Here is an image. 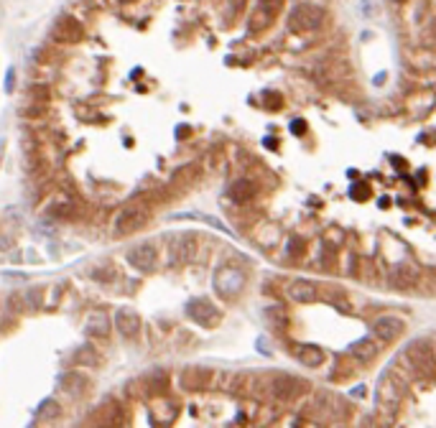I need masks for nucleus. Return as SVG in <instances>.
<instances>
[{"label":"nucleus","instance_id":"obj_29","mask_svg":"<svg viewBox=\"0 0 436 428\" xmlns=\"http://www.w3.org/2000/svg\"><path fill=\"white\" fill-rule=\"evenodd\" d=\"M352 194H355V199H367L370 197V186H367V184H360V186L352 189Z\"/></svg>","mask_w":436,"mask_h":428},{"label":"nucleus","instance_id":"obj_31","mask_svg":"<svg viewBox=\"0 0 436 428\" xmlns=\"http://www.w3.org/2000/svg\"><path fill=\"white\" fill-rule=\"evenodd\" d=\"M278 105H281V97H268V107H278Z\"/></svg>","mask_w":436,"mask_h":428},{"label":"nucleus","instance_id":"obj_26","mask_svg":"<svg viewBox=\"0 0 436 428\" xmlns=\"http://www.w3.org/2000/svg\"><path fill=\"white\" fill-rule=\"evenodd\" d=\"M77 357H80L77 362H82V365H97V359H100V355H97V352L89 347V344H85V347L77 352Z\"/></svg>","mask_w":436,"mask_h":428},{"label":"nucleus","instance_id":"obj_2","mask_svg":"<svg viewBox=\"0 0 436 428\" xmlns=\"http://www.w3.org/2000/svg\"><path fill=\"white\" fill-rule=\"evenodd\" d=\"M148 217H151V202H148V197L130 199L118 212V217H115V224H112L115 238H128V235L138 232L143 224L148 222Z\"/></svg>","mask_w":436,"mask_h":428},{"label":"nucleus","instance_id":"obj_11","mask_svg":"<svg viewBox=\"0 0 436 428\" xmlns=\"http://www.w3.org/2000/svg\"><path fill=\"white\" fill-rule=\"evenodd\" d=\"M199 179H202V168H199L197 163H189V166L179 168L174 174V179H171V191H189Z\"/></svg>","mask_w":436,"mask_h":428},{"label":"nucleus","instance_id":"obj_12","mask_svg":"<svg viewBox=\"0 0 436 428\" xmlns=\"http://www.w3.org/2000/svg\"><path fill=\"white\" fill-rule=\"evenodd\" d=\"M115 326H118V332L123 334L125 339H133V337H138V332H141V316L130 309H120L118 316H115Z\"/></svg>","mask_w":436,"mask_h":428},{"label":"nucleus","instance_id":"obj_5","mask_svg":"<svg viewBox=\"0 0 436 428\" xmlns=\"http://www.w3.org/2000/svg\"><path fill=\"white\" fill-rule=\"evenodd\" d=\"M306 382L299 377H288V375H278L270 380V395L276 400H296L299 395L306 393Z\"/></svg>","mask_w":436,"mask_h":428},{"label":"nucleus","instance_id":"obj_18","mask_svg":"<svg viewBox=\"0 0 436 428\" xmlns=\"http://www.w3.org/2000/svg\"><path fill=\"white\" fill-rule=\"evenodd\" d=\"M288 296L299 303H309L317 298V285L309 283V280H294V283L288 285Z\"/></svg>","mask_w":436,"mask_h":428},{"label":"nucleus","instance_id":"obj_17","mask_svg":"<svg viewBox=\"0 0 436 428\" xmlns=\"http://www.w3.org/2000/svg\"><path fill=\"white\" fill-rule=\"evenodd\" d=\"M255 184L250 181V179H238V181L232 184L230 191H227V197L235 202V204H245V202H250V199L255 197Z\"/></svg>","mask_w":436,"mask_h":428},{"label":"nucleus","instance_id":"obj_13","mask_svg":"<svg viewBox=\"0 0 436 428\" xmlns=\"http://www.w3.org/2000/svg\"><path fill=\"white\" fill-rule=\"evenodd\" d=\"M209 377H212V373L204 367H186L182 373V385L186 390H202L209 385Z\"/></svg>","mask_w":436,"mask_h":428},{"label":"nucleus","instance_id":"obj_8","mask_svg":"<svg viewBox=\"0 0 436 428\" xmlns=\"http://www.w3.org/2000/svg\"><path fill=\"white\" fill-rule=\"evenodd\" d=\"M186 314H189V319H194V321L202 326L220 324V309H217L212 301H207V298H194V301L186 306Z\"/></svg>","mask_w":436,"mask_h":428},{"label":"nucleus","instance_id":"obj_24","mask_svg":"<svg viewBox=\"0 0 436 428\" xmlns=\"http://www.w3.org/2000/svg\"><path fill=\"white\" fill-rule=\"evenodd\" d=\"M21 115H24V118H31V120L44 118V115H46V105L33 102V100H26V102L21 105Z\"/></svg>","mask_w":436,"mask_h":428},{"label":"nucleus","instance_id":"obj_25","mask_svg":"<svg viewBox=\"0 0 436 428\" xmlns=\"http://www.w3.org/2000/svg\"><path fill=\"white\" fill-rule=\"evenodd\" d=\"M62 416V405L56 403V400H44L39 408V418L41 420H54Z\"/></svg>","mask_w":436,"mask_h":428},{"label":"nucleus","instance_id":"obj_4","mask_svg":"<svg viewBox=\"0 0 436 428\" xmlns=\"http://www.w3.org/2000/svg\"><path fill=\"white\" fill-rule=\"evenodd\" d=\"M51 39L59 41V44H67V46H74V44H80L85 39V26L74 16L64 13V16L56 18L54 28H51Z\"/></svg>","mask_w":436,"mask_h":428},{"label":"nucleus","instance_id":"obj_16","mask_svg":"<svg viewBox=\"0 0 436 428\" xmlns=\"http://www.w3.org/2000/svg\"><path fill=\"white\" fill-rule=\"evenodd\" d=\"M378 352H381V344H378L375 339H367V337L365 339H357V341L349 344V355L357 357L360 362H370Z\"/></svg>","mask_w":436,"mask_h":428},{"label":"nucleus","instance_id":"obj_27","mask_svg":"<svg viewBox=\"0 0 436 428\" xmlns=\"http://www.w3.org/2000/svg\"><path fill=\"white\" fill-rule=\"evenodd\" d=\"M245 6H247V0H227V13H230V24L235 21V18L245 10Z\"/></svg>","mask_w":436,"mask_h":428},{"label":"nucleus","instance_id":"obj_6","mask_svg":"<svg viewBox=\"0 0 436 428\" xmlns=\"http://www.w3.org/2000/svg\"><path fill=\"white\" fill-rule=\"evenodd\" d=\"M281 6H284V0H258V8H255V13L250 16V21H247L250 33H258L263 31V28H268V26L276 21Z\"/></svg>","mask_w":436,"mask_h":428},{"label":"nucleus","instance_id":"obj_28","mask_svg":"<svg viewBox=\"0 0 436 428\" xmlns=\"http://www.w3.org/2000/svg\"><path fill=\"white\" fill-rule=\"evenodd\" d=\"M296 253V258H299V255H304V242L302 240H291V242H288V255H294Z\"/></svg>","mask_w":436,"mask_h":428},{"label":"nucleus","instance_id":"obj_9","mask_svg":"<svg viewBox=\"0 0 436 428\" xmlns=\"http://www.w3.org/2000/svg\"><path fill=\"white\" fill-rule=\"evenodd\" d=\"M128 262H130L135 270H141V273H151V270L156 268V262H159V250H156V245H151V242H143V245L133 247V250L128 253Z\"/></svg>","mask_w":436,"mask_h":428},{"label":"nucleus","instance_id":"obj_19","mask_svg":"<svg viewBox=\"0 0 436 428\" xmlns=\"http://www.w3.org/2000/svg\"><path fill=\"white\" fill-rule=\"evenodd\" d=\"M294 352H296V359L306 367H317L322 365V359H324V352H322L317 344H299Z\"/></svg>","mask_w":436,"mask_h":428},{"label":"nucleus","instance_id":"obj_7","mask_svg":"<svg viewBox=\"0 0 436 428\" xmlns=\"http://www.w3.org/2000/svg\"><path fill=\"white\" fill-rule=\"evenodd\" d=\"M214 288L225 298H235L245 288V276L235 268H223L217 273V278H214Z\"/></svg>","mask_w":436,"mask_h":428},{"label":"nucleus","instance_id":"obj_22","mask_svg":"<svg viewBox=\"0 0 436 428\" xmlns=\"http://www.w3.org/2000/svg\"><path fill=\"white\" fill-rule=\"evenodd\" d=\"M59 385H62V390H67V393H71V395H77V393H82V390H85V385H87V382H85V377H82L80 373H67L62 377V382H59Z\"/></svg>","mask_w":436,"mask_h":428},{"label":"nucleus","instance_id":"obj_10","mask_svg":"<svg viewBox=\"0 0 436 428\" xmlns=\"http://www.w3.org/2000/svg\"><path fill=\"white\" fill-rule=\"evenodd\" d=\"M406 329V321L396 314H388V316H378L373 321V332L381 341H396Z\"/></svg>","mask_w":436,"mask_h":428},{"label":"nucleus","instance_id":"obj_30","mask_svg":"<svg viewBox=\"0 0 436 428\" xmlns=\"http://www.w3.org/2000/svg\"><path fill=\"white\" fill-rule=\"evenodd\" d=\"M291 130H294V133H304V130H306V123H304V120H296V123H291Z\"/></svg>","mask_w":436,"mask_h":428},{"label":"nucleus","instance_id":"obj_32","mask_svg":"<svg viewBox=\"0 0 436 428\" xmlns=\"http://www.w3.org/2000/svg\"><path fill=\"white\" fill-rule=\"evenodd\" d=\"M120 6H128V3H133V0H118Z\"/></svg>","mask_w":436,"mask_h":428},{"label":"nucleus","instance_id":"obj_20","mask_svg":"<svg viewBox=\"0 0 436 428\" xmlns=\"http://www.w3.org/2000/svg\"><path fill=\"white\" fill-rule=\"evenodd\" d=\"M85 332H87V337H95V339H105V337L110 334V321H107V316H105V314H92V316L87 319V326H85Z\"/></svg>","mask_w":436,"mask_h":428},{"label":"nucleus","instance_id":"obj_23","mask_svg":"<svg viewBox=\"0 0 436 428\" xmlns=\"http://www.w3.org/2000/svg\"><path fill=\"white\" fill-rule=\"evenodd\" d=\"M26 100L49 105V100H51V89H49V84H31V87L26 89Z\"/></svg>","mask_w":436,"mask_h":428},{"label":"nucleus","instance_id":"obj_14","mask_svg":"<svg viewBox=\"0 0 436 428\" xmlns=\"http://www.w3.org/2000/svg\"><path fill=\"white\" fill-rule=\"evenodd\" d=\"M89 423H95V426H120V423H123V416H120L118 403H107L105 408H97V411L89 416Z\"/></svg>","mask_w":436,"mask_h":428},{"label":"nucleus","instance_id":"obj_21","mask_svg":"<svg viewBox=\"0 0 436 428\" xmlns=\"http://www.w3.org/2000/svg\"><path fill=\"white\" fill-rule=\"evenodd\" d=\"M51 217L56 220H77L80 217V204L77 202H56L51 209H49Z\"/></svg>","mask_w":436,"mask_h":428},{"label":"nucleus","instance_id":"obj_1","mask_svg":"<svg viewBox=\"0 0 436 428\" xmlns=\"http://www.w3.org/2000/svg\"><path fill=\"white\" fill-rule=\"evenodd\" d=\"M398 359H401L398 367H401L408 377H424V380L436 377V349L428 339L411 341Z\"/></svg>","mask_w":436,"mask_h":428},{"label":"nucleus","instance_id":"obj_15","mask_svg":"<svg viewBox=\"0 0 436 428\" xmlns=\"http://www.w3.org/2000/svg\"><path fill=\"white\" fill-rule=\"evenodd\" d=\"M416 283H419V270L411 268V265H401L390 276V288H398V291H408Z\"/></svg>","mask_w":436,"mask_h":428},{"label":"nucleus","instance_id":"obj_3","mask_svg":"<svg viewBox=\"0 0 436 428\" xmlns=\"http://www.w3.org/2000/svg\"><path fill=\"white\" fill-rule=\"evenodd\" d=\"M322 21H324V10L317 8V6H311V3H302V6H296V8L291 10V16H288V28L296 33L314 31Z\"/></svg>","mask_w":436,"mask_h":428}]
</instances>
